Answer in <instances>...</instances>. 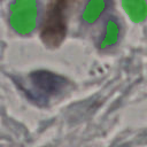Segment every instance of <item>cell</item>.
<instances>
[{
  "instance_id": "cell-1",
  "label": "cell",
  "mask_w": 147,
  "mask_h": 147,
  "mask_svg": "<svg viewBox=\"0 0 147 147\" xmlns=\"http://www.w3.org/2000/svg\"><path fill=\"white\" fill-rule=\"evenodd\" d=\"M77 1L78 0L49 1L40 26V38L47 47L56 48L64 40L70 11Z\"/></svg>"
}]
</instances>
